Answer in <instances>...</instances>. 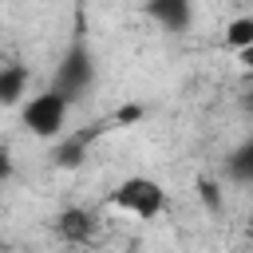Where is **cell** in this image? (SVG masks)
<instances>
[{
    "label": "cell",
    "mask_w": 253,
    "mask_h": 253,
    "mask_svg": "<svg viewBox=\"0 0 253 253\" xmlns=\"http://www.w3.org/2000/svg\"><path fill=\"white\" fill-rule=\"evenodd\" d=\"M138 115H142V111H138V107H123V111H119V115H115V119H119V123H134V119H138Z\"/></svg>",
    "instance_id": "8fae6325"
},
{
    "label": "cell",
    "mask_w": 253,
    "mask_h": 253,
    "mask_svg": "<svg viewBox=\"0 0 253 253\" xmlns=\"http://www.w3.org/2000/svg\"><path fill=\"white\" fill-rule=\"evenodd\" d=\"M0 253H4V225H0Z\"/></svg>",
    "instance_id": "5bb4252c"
},
{
    "label": "cell",
    "mask_w": 253,
    "mask_h": 253,
    "mask_svg": "<svg viewBox=\"0 0 253 253\" xmlns=\"http://www.w3.org/2000/svg\"><path fill=\"white\" fill-rule=\"evenodd\" d=\"M237 63H241L245 71H253V43H249L245 51H237Z\"/></svg>",
    "instance_id": "7c38bea8"
},
{
    "label": "cell",
    "mask_w": 253,
    "mask_h": 253,
    "mask_svg": "<svg viewBox=\"0 0 253 253\" xmlns=\"http://www.w3.org/2000/svg\"><path fill=\"white\" fill-rule=\"evenodd\" d=\"M107 202H111L115 210L138 217V221H154V217H162L166 206H170L162 182H154V178H146V174H130V178H123V182L107 194Z\"/></svg>",
    "instance_id": "6da1fadb"
},
{
    "label": "cell",
    "mask_w": 253,
    "mask_h": 253,
    "mask_svg": "<svg viewBox=\"0 0 253 253\" xmlns=\"http://www.w3.org/2000/svg\"><path fill=\"white\" fill-rule=\"evenodd\" d=\"M12 178V150H8V142L0 138V182H8Z\"/></svg>",
    "instance_id": "30bf717a"
},
{
    "label": "cell",
    "mask_w": 253,
    "mask_h": 253,
    "mask_svg": "<svg viewBox=\"0 0 253 253\" xmlns=\"http://www.w3.org/2000/svg\"><path fill=\"white\" fill-rule=\"evenodd\" d=\"M253 43V16H237V20H229V28H225V47L237 55V51H245Z\"/></svg>",
    "instance_id": "52a82bcc"
},
{
    "label": "cell",
    "mask_w": 253,
    "mask_h": 253,
    "mask_svg": "<svg viewBox=\"0 0 253 253\" xmlns=\"http://www.w3.org/2000/svg\"><path fill=\"white\" fill-rule=\"evenodd\" d=\"M146 12L158 24H166L170 32H178V28L190 24V4H182V0H158V4H146Z\"/></svg>",
    "instance_id": "8992f818"
},
{
    "label": "cell",
    "mask_w": 253,
    "mask_h": 253,
    "mask_svg": "<svg viewBox=\"0 0 253 253\" xmlns=\"http://www.w3.org/2000/svg\"><path fill=\"white\" fill-rule=\"evenodd\" d=\"M67 111H71V103H67L55 87H47V91L32 95V99L20 107V119H24V126H28L36 138H55V134H63V126H67Z\"/></svg>",
    "instance_id": "7a4b0ae2"
},
{
    "label": "cell",
    "mask_w": 253,
    "mask_h": 253,
    "mask_svg": "<svg viewBox=\"0 0 253 253\" xmlns=\"http://www.w3.org/2000/svg\"><path fill=\"white\" fill-rule=\"evenodd\" d=\"M95 79V63H91V51H87V43L83 40H75L67 51H63V59H59V67H55V91L71 103L79 91H87V83Z\"/></svg>",
    "instance_id": "3957f363"
},
{
    "label": "cell",
    "mask_w": 253,
    "mask_h": 253,
    "mask_svg": "<svg viewBox=\"0 0 253 253\" xmlns=\"http://www.w3.org/2000/svg\"><path fill=\"white\" fill-rule=\"evenodd\" d=\"M55 233H59L63 241H71V245H83V241H91V233H95V217H91L87 210L71 206V210H63V213L55 217Z\"/></svg>",
    "instance_id": "277c9868"
},
{
    "label": "cell",
    "mask_w": 253,
    "mask_h": 253,
    "mask_svg": "<svg viewBox=\"0 0 253 253\" xmlns=\"http://www.w3.org/2000/svg\"><path fill=\"white\" fill-rule=\"evenodd\" d=\"M83 146H87V134L67 138V146L55 150V162H59V166H79V162H83Z\"/></svg>",
    "instance_id": "9c48e42d"
},
{
    "label": "cell",
    "mask_w": 253,
    "mask_h": 253,
    "mask_svg": "<svg viewBox=\"0 0 253 253\" xmlns=\"http://www.w3.org/2000/svg\"><path fill=\"white\" fill-rule=\"evenodd\" d=\"M229 174L241 178V182H253V134L233 150V158H229Z\"/></svg>",
    "instance_id": "ba28073f"
},
{
    "label": "cell",
    "mask_w": 253,
    "mask_h": 253,
    "mask_svg": "<svg viewBox=\"0 0 253 253\" xmlns=\"http://www.w3.org/2000/svg\"><path fill=\"white\" fill-rule=\"evenodd\" d=\"M245 111H249V115H253V91H249V95H245Z\"/></svg>",
    "instance_id": "4fadbf2b"
},
{
    "label": "cell",
    "mask_w": 253,
    "mask_h": 253,
    "mask_svg": "<svg viewBox=\"0 0 253 253\" xmlns=\"http://www.w3.org/2000/svg\"><path fill=\"white\" fill-rule=\"evenodd\" d=\"M28 91V67L24 63H0V107H16Z\"/></svg>",
    "instance_id": "5b68a950"
}]
</instances>
